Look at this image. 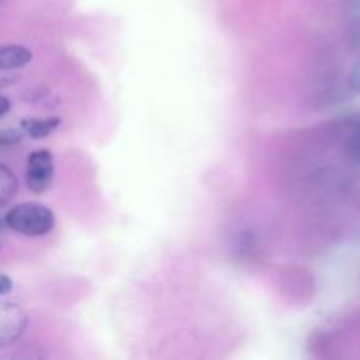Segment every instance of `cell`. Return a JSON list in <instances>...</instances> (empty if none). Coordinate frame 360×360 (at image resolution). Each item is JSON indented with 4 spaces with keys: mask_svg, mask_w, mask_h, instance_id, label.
Instances as JSON below:
<instances>
[{
    "mask_svg": "<svg viewBox=\"0 0 360 360\" xmlns=\"http://www.w3.org/2000/svg\"><path fill=\"white\" fill-rule=\"evenodd\" d=\"M6 227L28 238H41L55 227V213L39 202H23L7 211Z\"/></svg>",
    "mask_w": 360,
    "mask_h": 360,
    "instance_id": "6da1fadb",
    "label": "cell"
},
{
    "mask_svg": "<svg viewBox=\"0 0 360 360\" xmlns=\"http://www.w3.org/2000/svg\"><path fill=\"white\" fill-rule=\"evenodd\" d=\"M55 179V158L51 151L42 148L28 155L25 181L34 193H44L51 188Z\"/></svg>",
    "mask_w": 360,
    "mask_h": 360,
    "instance_id": "7a4b0ae2",
    "label": "cell"
},
{
    "mask_svg": "<svg viewBox=\"0 0 360 360\" xmlns=\"http://www.w3.org/2000/svg\"><path fill=\"white\" fill-rule=\"evenodd\" d=\"M28 326V315L20 304L0 301V348L13 345L23 336Z\"/></svg>",
    "mask_w": 360,
    "mask_h": 360,
    "instance_id": "3957f363",
    "label": "cell"
},
{
    "mask_svg": "<svg viewBox=\"0 0 360 360\" xmlns=\"http://www.w3.org/2000/svg\"><path fill=\"white\" fill-rule=\"evenodd\" d=\"M32 62V51L20 44L0 46V70L21 69Z\"/></svg>",
    "mask_w": 360,
    "mask_h": 360,
    "instance_id": "277c9868",
    "label": "cell"
},
{
    "mask_svg": "<svg viewBox=\"0 0 360 360\" xmlns=\"http://www.w3.org/2000/svg\"><path fill=\"white\" fill-rule=\"evenodd\" d=\"M25 136L32 139H44L49 134L55 132L60 127V118L56 116H48V118H23L20 123Z\"/></svg>",
    "mask_w": 360,
    "mask_h": 360,
    "instance_id": "5b68a950",
    "label": "cell"
},
{
    "mask_svg": "<svg viewBox=\"0 0 360 360\" xmlns=\"http://www.w3.org/2000/svg\"><path fill=\"white\" fill-rule=\"evenodd\" d=\"M345 14L348 18V39L354 48L360 49V0H343Z\"/></svg>",
    "mask_w": 360,
    "mask_h": 360,
    "instance_id": "8992f818",
    "label": "cell"
},
{
    "mask_svg": "<svg viewBox=\"0 0 360 360\" xmlns=\"http://www.w3.org/2000/svg\"><path fill=\"white\" fill-rule=\"evenodd\" d=\"M18 192V178L9 167L0 164V207L9 204Z\"/></svg>",
    "mask_w": 360,
    "mask_h": 360,
    "instance_id": "52a82bcc",
    "label": "cell"
},
{
    "mask_svg": "<svg viewBox=\"0 0 360 360\" xmlns=\"http://www.w3.org/2000/svg\"><path fill=\"white\" fill-rule=\"evenodd\" d=\"M23 137H25L23 130L2 129L0 130V146H14V144L21 143Z\"/></svg>",
    "mask_w": 360,
    "mask_h": 360,
    "instance_id": "ba28073f",
    "label": "cell"
},
{
    "mask_svg": "<svg viewBox=\"0 0 360 360\" xmlns=\"http://www.w3.org/2000/svg\"><path fill=\"white\" fill-rule=\"evenodd\" d=\"M348 84L354 91L360 94V60L354 65V69L350 70V76H348Z\"/></svg>",
    "mask_w": 360,
    "mask_h": 360,
    "instance_id": "9c48e42d",
    "label": "cell"
},
{
    "mask_svg": "<svg viewBox=\"0 0 360 360\" xmlns=\"http://www.w3.org/2000/svg\"><path fill=\"white\" fill-rule=\"evenodd\" d=\"M348 153H350L355 160H360V129L350 137V143H348Z\"/></svg>",
    "mask_w": 360,
    "mask_h": 360,
    "instance_id": "30bf717a",
    "label": "cell"
},
{
    "mask_svg": "<svg viewBox=\"0 0 360 360\" xmlns=\"http://www.w3.org/2000/svg\"><path fill=\"white\" fill-rule=\"evenodd\" d=\"M13 280L7 274L0 273V295H7L13 292Z\"/></svg>",
    "mask_w": 360,
    "mask_h": 360,
    "instance_id": "8fae6325",
    "label": "cell"
},
{
    "mask_svg": "<svg viewBox=\"0 0 360 360\" xmlns=\"http://www.w3.org/2000/svg\"><path fill=\"white\" fill-rule=\"evenodd\" d=\"M9 111H11V101L7 97H4V95H0V118L6 116Z\"/></svg>",
    "mask_w": 360,
    "mask_h": 360,
    "instance_id": "7c38bea8",
    "label": "cell"
}]
</instances>
